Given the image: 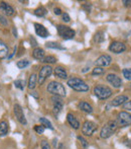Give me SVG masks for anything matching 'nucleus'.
<instances>
[{
  "label": "nucleus",
  "instance_id": "1",
  "mask_svg": "<svg viewBox=\"0 0 131 149\" xmlns=\"http://www.w3.org/2000/svg\"><path fill=\"white\" fill-rule=\"evenodd\" d=\"M47 92L53 94L56 96H60V97H64L66 96V88L62 83L58 82V81H51L47 87Z\"/></svg>",
  "mask_w": 131,
  "mask_h": 149
},
{
  "label": "nucleus",
  "instance_id": "2",
  "mask_svg": "<svg viewBox=\"0 0 131 149\" xmlns=\"http://www.w3.org/2000/svg\"><path fill=\"white\" fill-rule=\"evenodd\" d=\"M118 128L117 122L116 121H109L105 124L103 128L101 129V132H100V137L102 139H107V138L111 137L114 133L116 132Z\"/></svg>",
  "mask_w": 131,
  "mask_h": 149
},
{
  "label": "nucleus",
  "instance_id": "3",
  "mask_svg": "<svg viewBox=\"0 0 131 149\" xmlns=\"http://www.w3.org/2000/svg\"><path fill=\"white\" fill-rule=\"evenodd\" d=\"M68 85L73 88L76 91H81V92H84V91H88L89 90V85L85 82L84 80L80 78H77V77H72L68 80Z\"/></svg>",
  "mask_w": 131,
  "mask_h": 149
},
{
  "label": "nucleus",
  "instance_id": "4",
  "mask_svg": "<svg viewBox=\"0 0 131 149\" xmlns=\"http://www.w3.org/2000/svg\"><path fill=\"white\" fill-rule=\"evenodd\" d=\"M94 94L99 98V100H107L109 98L110 96L112 95V89L108 86H105V85H102V84H99V85H96L94 87Z\"/></svg>",
  "mask_w": 131,
  "mask_h": 149
},
{
  "label": "nucleus",
  "instance_id": "5",
  "mask_svg": "<svg viewBox=\"0 0 131 149\" xmlns=\"http://www.w3.org/2000/svg\"><path fill=\"white\" fill-rule=\"evenodd\" d=\"M57 28H58V33H59V35L61 36L63 39L71 40L75 37V33H75V31L73 30V29L64 26V24H59Z\"/></svg>",
  "mask_w": 131,
  "mask_h": 149
},
{
  "label": "nucleus",
  "instance_id": "6",
  "mask_svg": "<svg viewBox=\"0 0 131 149\" xmlns=\"http://www.w3.org/2000/svg\"><path fill=\"white\" fill-rule=\"evenodd\" d=\"M53 73V68H51L49 65H45V66L41 67L40 71L38 73V77H37V81H38L39 84H43L45 81L47 80V77H49Z\"/></svg>",
  "mask_w": 131,
  "mask_h": 149
},
{
  "label": "nucleus",
  "instance_id": "7",
  "mask_svg": "<svg viewBox=\"0 0 131 149\" xmlns=\"http://www.w3.org/2000/svg\"><path fill=\"white\" fill-rule=\"evenodd\" d=\"M117 125L120 127H127L131 125V114L127 112H120L117 116Z\"/></svg>",
  "mask_w": 131,
  "mask_h": 149
},
{
  "label": "nucleus",
  "instance_id": "8",
  "mask_svg": "<svg viewBox=\"0 0 131 149\" xmlns=\"http://www.w3.org/2000/svg\"><path fill=\"white\" fill-rule=\"evenodd\" d=\"M97 128H98V126H97L96 123H94V122H92V121H86L83 124L82 133L84 134L85 136H91L96 131Z\"/></svg>",
  "mask_w": 131,
  "mask_h": 149
},
{
  "label": "nucleus",
  "instance_id": "9",
  "mask_svg": "<svg viewBox=\"0 0 131 149\" xmlns=\"http://www.w3.org/2000/svg\"><path fill=\"white\" fill-rule=\"evenodd\" d=\"M13 112H14V115H15L16 119H17V121L19 122L21 125H26V124H27V121H26L25 116H24V114H23V110H22V108L20 107V104H14Z\"/></svg>",
  "mask_w": 131,
  "mask_h": 149
},
{
  "label": "nucleus",
  "instance_id": "10",
  "mask_svg": "<svg viewBox=\"0 0 131 149\" xmlns=\"http://www.w3.org/2000/svg\"><path fill=\"white\" fill-rule=\"evenodd\" d=\"M109 51L113 52L114 54H121L124 51H126V46L121 42L115 41L113 43L110 44L109 46Z\"/></svg>",
  "mask_w": 131,
  "mask_h": 149
},
{
  "label": "nucleus",
  "instance_id": "11",
  "mask_svg": "<svg viewBox=\"0 0 131 149\" xmlns=\"http://www.w3.org/2000/svg\"><path fill=\"white\" fill-rule=\"evenodd\" d=\"M106 79H107L108 82H109L111 85H113V87H115V88H119V87L122 85L121 78H120L118 75L113 74V73H110V74H108L107 77H106Z\"/></svg>",
  "mask_w": 131,
  "mask_h": 149
},
{
  "label": "nucleus",
  "instance_id": "12",
  "mask_svg": "<svg viewBox=\"0 0 131 149\" xmlns=\"http://www.w3.org/2000/svg\"><path fill=\"white\" fill-rule=\"evenodd\" d=\"M112 62V58L110 57L109 55H102L95 61V64H96L97 67H107L111 64Z\"/></svg>",
  "mask_w": 131,
  "mask_h": 149
},
{
  "label": "nucleus",
  "instance_id": "13",
  "mask_svg": "<svg viewBox=\"0 0 131 149\" xmlns=\"http://www.w3.org/2000/svg\"><path fill=\"white\" fill-rule=\"evenodd\" d=\"M0 9L5 13V15H8V16H12V15H14V13H15L14 8L12 7L11 5H9L8 3L3 2V1L0 2Z\"/></svg>",
  "mask_w": 131,
  "mask_h": 149
},
{
  "label": "nucleus",
  "instance_id": "14",
  "mask_svg": "<svg viewBox=\"0 0 131 149\" xmlns=\"http://www.w3.org/2000/svg\"><path fill=\"white\" fill-rule=\"evenodd\" d=\"M34 30H35L36 35L39 36V37H41V38H47V37H49V35L47 30L43 26V24H34Z\"/></svg>",
  "mask_w": 131,
  "mask_h": 149
},
{
  "label": "nucleus",
  "instance_id": "15",
  "mask_svg": "<svg viewBox=\"0 0 131 149\" xmlns=\"http://www.w3.org/2000/svg\"><path fill=\"white\" fill-rule=\"evenodd\" d=\"M51 100H53V114H55L56 116H58V115L60 114V112L62 111V109H63V102L60 100V96L53 97Z\"/></svg>",
  "mask_w": 131,
  "mask_h": 149
},
{
  "label": "nucleus",
  "instance_id": "16",
  "mask_svg": "<svg viewBox=\"0 0 131 149\" xmlns=\"http://www.w3.org/2000/svg\"><path fill=\"white\" fill-rule=\"evenodd\" d=\"M53 73H55L56 77H59V78H61V79H66L67 77H68V73H67L66 69L62 66L56 67Z\"/></svg>",
  "mask_w": 131,
  "mask_h": 149
},
{
  "label": "nucleus",
  "instance_id": "17",
  "mask_svg": "<svg viewBox=\"0 0 131 149\" xmlns=\"http://www.w3.org/2000/svg\"><path fill=\"white\" fill-rule=\"evenodd\" d=\"M127 100H128V96L123 95V94H122V95H118V96H116L113 100H112V106H113V107L121 106V104H125Z\"/></svg>",
  "mask_w": 131,
  "mask_h": 149
},
{
  "label": "nucleus",
  "instance_id": "18",
  "mask_svg": "<svg viewBox=\"0 0 131 149\" xmlns=\"http://www.w3.org/2000/svg\"><path fill=\"white\" fill-rule=\"evenodd\" d=\"M67 120H68V123L70 124V126L74 129H79L80 128V123L79 121L75 118V116L73 114H68L67 115Z\"/></svg>",
  "mask_w": 131,
  "mask_h": 149
},
{
  "label": "nucleus",
  "instance_id": "19",
  "mask_svg": "<svg viewBox=\"0 0 131 149\" xmlns=\"http://www.w3.org/2000/svg\"><path fill=\"white\" fill-rule=\"evenodd\" d=\"M8 53H9V49H8L7 45L4 42L0 41V59L8 57Z\"/></svg>",
  "mask_w": 131,
  "mask_h": 149
},
{
  "label": "nucleus",
  "instance_id": "20",
  "mask_svg": "<svg viewBox=\"0 0 131 149\" xmlns=\"http://www.w3.org/2000/svg\"><path fill=\"white\" fill-rule=\"evenodd\" d=\"M78 107L81 111L87 113V114H91V113H93V107L86 102H81L80 104H78Z\"/></svg>",
  "mask_w": 131,
  "mask_h": 149
},
{
  "label": "nucleus",
  "instance_id": "21",
  "mask_svg": "<svg viewBox=\"0 0 131 149\" xmlns=\"http://www.w3.org/2000/svg\"><path fill=\"white\" fill-rule=\"evenodd\" d=\"M45 50L41 49V48H35L32 52V57L36 60H43L45 58Z\"/></svg>",
  "mask_w": 131,
  "mask_h": 149
},
{
  "label": "nucleus",
  "instance_id": "22",
  "mask_svg": "<svg viewBox=\"0 0 131 149\" xmlns=\"http://www.w3.org/2000/svg\"><path fill=\"white\" fill-rule=\"evenodd\" d=\"M36 82H37V76H36V74H34V73H33V74L30 75L29 79H28V85H27V87L30 90L34 89L35 86H36Z\"/></svg>",
  "mask_w": 131,
  "mask_h": 149
},
{
  "label": "nucleus",
  "instance_id": "23",
  "mask_svg": "<svg viewBox=\"0 0 131 149\" xmlns=\"http://www.w3.org/2000/svg\"><path fill=\"white\" fill-rule=\"evenodd\" d=\"M104 40H105V33H104L102 31H99L95 33V36H94V42L95 43H98V44L103 43Z\"/></svg>",
  "mask_w": 131,
  "mask_h": 149
},
{
  "label": "nucleus",
  "instance_id": "24",
  "mask_svg": "<svg viewBox=\"0 0 131 149\" xmlns=\"http://www.w3.org/2000/svg\"><path fill=\"white\" fill-rule=\"evenodd\" d=\"M8 133V124L7 122H0V136H5Z\"/></svg>",
  "mask_w": 131,
  "mask_h": 149
},
{
  "label": "nucleus",
  "instance_id": "25",
  "mask_svg": "<svg viewBox=\"0 0 131 149\" xmlns=\"http://www.w3.org/2000/svg\"><path fill=\"white\" fill-rule=\"evenodd\" d=\"M45 46H47V48H49V49L65 50V48H64V47H62V46L60 45L59 43H56V42H47V43L45 44Z\"/></svg>",
  "mask_w": 131,
  "mask_h": 149
},
{
  "label": "nucleus",
  "instance_id": "26",
  "mask_svg": "<svg viewBox=\"0 0 131 149\" xmlns=\"http://www.w3.org/2000/svg\"><path fill=\"white\" fill-rule=\"evenodd\" d=\"M47 10L45 9L43 6H39L38 8H36V9L34 10V14L36 16H38V17H43V16H45V14H47Z\"/></svg>",
  "mask_w": 131,
  "mask_h": 149
},
{
  "label": "nucleus",
  "instance_id": "27",
  "mask_svg": "<svg viewBox=\"0 0 131 149\" xmlns=\"http://www.w3.org/2000/svg\"><path fill=\"white\" fill-rule=\"evenodd\" d=\"M41 62L45 63V64H53V63L57 62V58L55 57V56H47V57H45L43 60H41Z\"/></svg>",
  "mask_w": 131,
  "mask_h": 149
},
{
  "label": "nucleus",
  "instance_id": "28",
  "mask_svg": "<svg viewBox=\"0 0 131 149\" xmlns=\"http://www.w3.org/2000/svg\"><path fill=\"white\" fill-rule=\"evenodd\" d=\"M39 122H40L41 125H43L45 128H49V129H51V130H53V125H51V122H49L47 119H45V118H40V119H39Z\"/></svg>",
  "mask_w": 131,
  "mask_h": 149
},
{
  "label": "nucleus",
  "instance_id": "29",
  "mask_svg": "<svg viewBox=\"0 0 131 149\" xmlns=\"http://www.w3.org/2000/svg\"><path fill=\"white\" fill-rule=\"evenodd\" d=\"M29 65V61L26 60V59H22V60H19L17 63H16V66L18 67L19 69H24Z\"/></svg>",
  "mask_w": 131,
  "mask_h": 149
},
{
  "label": "nucleus",
  "instance_id": "30",
  "mask_svg": "<svg viewBox=\"0 0 131 149\" xmlns=\"http://www.w3.org/2000/svg\"><path fill=\"white\" fill-rule=\"evenodd\" d=\"M25 80H22V79H17V80L14 81V85H15L16 88H19L21 90L24 89V87H25Z\"/></svg>",
  "mask_w": 131,
  "mask_h": 149
},
{
  "label": "nucleus",
  "instance_id": "31",
  "mask_svg": "<svg viewBox=\"0 0 131 149\" xmlns=\"http://www.w3.org/2000/svg\"><path fill=\"white\" fill-rule=\"evenodd\" d=\"M105 72V69H103L102 67H95L94 69H93L92 71V74L93 75H101L103 74V73Z\"/></svg>",
  "mask_w": 131,
  "mask_h": 149
},
{
  "label": "nucleus",
  "instance_id": "32",
  "mask_svg": "<svg viewBox=\"0 0 131 149\" xmlns=\"http://www.w3.org/2000/svg\"><path fill=\"white\" fill-rule=\"evenodd\" d=\"M123 76L125 77L127 80H131V68H125L122 71Z\"/></svg>",
  "mask_w": 131,
  "mask_h": 149
},
{
  "label": "nucleus",
  "instance_id": "33",
  "mask_svg": "<svg viewBox=\"0 0 131 149\" xmlns=\"http://www.w3.org/2000/svg\"><path fill=\"white\" fill-rule=\"evenodd\" d=\"M34 131L36 132L37 134H43V132H45V127H43V125H36V126H34Z\"/></svg>",
  "mask_w": 131,
  "mask_h": 149
},
{
  "label": "nucleus",
  "instance_id": "34",
  "mask_svg": "<svg viewBox=\"0 0 131 149\" xmlns=\"http://www.w3.org/2000/svg\"><path fill=\"white\" fill-rule=\"evenodd\" d=\"M78 140L80 141V143H81V145L83 146V148L86 149L88 147V142H87V140H85L82 136H78Z\"/></svg>",
  "mask_w": 131,
  "mask_h": 149
},
{
  "label": "nucleus",
  "instance_id": "35",
  "mask_svg": "<svg viewBox=\"0 0 131 149\" xmlns=\"http://www.w3.org/2000/svg\"><path fill=\"white\" fill-rule=\"evenodd\" d=\"M40 146H41V149H51V146H49V142L47 140H43L40 143Z\"/></svg>",
  "mask_w": 131,
  "mask_h": 149
},
{
  "label": "nucleus",
  "instance_id": "36",
  "mask_svg": "<svg viewBox=\"0 0 131 149\" xmlns=\"http://www.w3.org/2000/svg\"><path fill=\"white\" fill-rule=\"evenodd\" d=\"M63 20L65 22H69L71 20V17H70V15H69L67 12H65V13H63Z\"/></svg>",
  "mask_w": 131,
  "mask_h": 149
},
{
  "label": "nucleus",
  "instance_id": "37",
  "mask_svg": "<svg viewBox=\"0 0 131 149\" xmlns=\"http://www.w3.org/2000/svg\"><path fill=\"white\" fill-rule=\"evenodd\" d=\"M123 107H124V109H125V110L131 111V100H127V102L123 104Z\"/></svg>",
  "mask_w": 131,
  "mask_h": 149
},
{
  "label": "nucleus",
  "instance_id": "38",
  "mask_svg": "<svg viewBox=\"0 0 131 149\" xmlns=\"http://www.w3.org/2000/svg\"><path fill=\"white\" fill-rule=\"evenodd\" d=\"M0 22H1L3 26H7L8 24V22H7V20H6V18L4 17V16H2L1 14H0Z\"/></svg>",
  "mask_w": 131,
  "mask_h": 149
},
{
  "label": "nucleus",
  "instance_id": "39",
  "mask_svg": "<svg viewBox=\"0 0 131 149\" xmlns=\"http://www.w3.org/2000/svg\"><path fill=\"white\" fill-rule=\"evenodd\" d=\"M83 8H84V9H86L87 12H89V11H90V9H91V3L83 4Z\"/></svg>",
  "mask_w": 131,
  "mask_h": 149
},
{
  "label": "nucleus",
  "instance_id": "40",
  "mask_svg": "<svg viewBox=\"0 0 131 149\" xmlns=\"http://www.w3.org/2000/svg\"><path fill=\"white\" fill-rule=\"evenodd\" d=\"M53 12H55V14H57V15H60V14H62V9L59 7H56L55 9H53Z\"/></svg>",
  "mask_w": 131,
  "mask_h": 149
},
{
  "label": "nucleus",
  "instance_id": "41",
  "mask_svg": "<svg viewBox=\"0 0 131 149\" xmlns=\"http://www.w3.org/2000/svg\"><path fill=\"white\" fill-rule=\"evenodd\" d=\"M30 43H32V47H36L37 46V43H36V41H35L33 38H32L30 39Z\"/></svg>",
  "mask_w": 131,
  "mask_h": 149
},
{
  "label": "nucleus",
  "instance_id": "42",
  "mask_svg": "<svg viewBox=\"0 0 131 149\" xmlns=\"http://www.w3.org/2000/svg\"><path fill=\"white\" fill-rule=\"evenodd\" d=\"M32 95L33 96V97H35V98H38V94H37V92H35V91H33V92H32Z\"/></svg>",
  "mask_w": 131,
  "mask_h": 149
},
{
  "label": "nucleus",
  "instance_id": "43",
  "mask_svg": "<svg viewBox=\"0 0 131 149\" xmlns=\"http://www.w3.org/2000/svg\"><path fill=\"white\" fill-rule=\"evenodd\" d=\"M59 149H68V148H67L63 143H60V145H59Z\"/></svg>",
  "mask_w": 131,
  "mask_h": 149
},
{
  "label": "nucleus",
  "instance_id": "44",
  "mask_svg": "<svg viewBox=\"0 0 131 149\" xmlns=\"http://www.w3.org/2000/svg\"><path fill=\"white\" fill-rule=\"evenodd\" d=\"M130 85H131V84H130Z\"/></svg>",
  "mask_w": 131,
  "mask_h": 149
}]
</instances>
